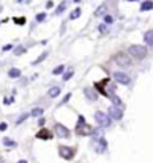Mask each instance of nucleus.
<instances>
[{
    "instance_id": "f257e3e1",
    "label": "nucleus",
    "mask_w": 153,
    "mask_h": 163,
    "mask_svg": "<svg viewBox=\"0 0 153 163\" xmlns=\"http://www.w3.org/2000/svg\"><path fill=\"white\" fill-rule=\"evenodd\" d=\"M128 51L136 59H143L148 54V50L145 49V46H141V45H132V46L128 49Z\"/></svg>"
},
{
    "instance_id": "f03ea898",
    "label": "nucleus",
    "mask_w": 153,
    "mask_h": 163,
    "mask_svg": "<svg viewBox=\"0 0 153 163\" xmlns=\"http://www.w3.org/2000/svg\"><path fill=\"white\" fill-rule=\"evenodd\" d=\"M94 119H95V121L99 124V127H103L106 128L110 125V123H112V120L109 119V116H107L106 113H103L102 111H97L95 112V115H94Z\"/></svg>"
},
{
    "instance_id": "7ed1b4c3",
    "label": "nucleus",
    "mask_w": 153,
    "mask_h": 163,
    "mask_svg": "<svg viewBox=\"0 0 153 163\" xmlns=\"http://www.w3.org/2000/svg\"><path fill=\"white\" fill-rule=\"evenodd\" d=\"M107 116H109V119L110 120H121L122 119V116H124V112L120 109V108H117V107H114V105H112V107H109V109H107Z\"/></svg>"
},
{
    "instance_id": "20e7f679",
    "label": "nucleus",
    "mask_w": 153,
    "mask_h": 163,
    "mask_svg": "<svg viewBox=\"0 0 153 163\" xmlns=\"http://www.w3.org/2000/svg\"><path fill=\"white\" fill-rule=\"evenodd\" d=\"M113 77H114V80H116L118 84H121V85H129V84H130V77L128 76V74H125L124 71H116V73L113 74Z\"/></svg>"
},
{
    "instance_id": "39448f33",
    "label": "nucleus",
    "mask_w": 153,
    "mask_h": 163,
    "mask_svg": "<svg viewBox=\"0 0 153 163\" xmlns=\"http://www.w3.org/2000/svg\"><path fill=\"white\" fill-rule=\"evenodd\" d=\"M55 133L59 136V138H69L70 136V131L69 128H66L63 124H55Z\"/></svg>"
},
{
    "instance_id": "423d86ee",
    "label": "nucleus",
    "mask_w": 153,
    "mask_h": 163,
    "mask_svg": "<svg viewBox=\"0 0 153 163\" xmlns=\"http://www.w3.org/2000/svg\"><path fill=\"white\" fill-rule=\"evenodd\" d=\"M130 58L128 55H125V54H120V55L116 57V63H117L118 66H121V67H126L130 65Z\"/></svg>"
},
{
    "instance_id": "0eeeda50",
    "label": "nucleus",
    "mask_w": 153,
    "mask_h": 163,
    "mask_svg": "<svg viewBox=\"0 0 153 163\" xmlns=\"http://www.w3.org/2000/svg\"><path fill=\"white\" fill-rule=\"evenodd\" d=\"M59 155H61L63 159H71L73 158V150L67 146H61L59 147Z\"/></svg>"
},
{
    "instance_id": "6e6552de",
    "label": "nucleus",
    "mask_w": 153,
    "mask_h": 163,
    "mask_svg": "<svg viewBox=\"0 0 153 163\" xmlns=\"http://www.w3.org/2000/svg\"><path fill=\"white\" fill-rule=\"evenodd\" d=\"M107 148V142L105 138H101L97 140V147H95V151H97L98 154H103L105 151H106Z\"/></svg>"
},
{
    "instance_id": "1a4fd4ad",
    "label": "nucleus",
    "mask_w": 153,
    "mask_h": 163,
    "mask_svg": "<svg viewBox=\"0 0 153 163\" xmlns=\"http://www.w3.org/2000/svg\"><path fill=\"white\" fill-rule=\"evenodd\" d=\"M76 132H78V135H82V136H89V135H92L93 129L89 124H85V125H82V127L76 128Z\"/></svg>"
},
{
    "instance_id": "9d476101",
    "label": "nucleus",
    "mask_w": 153,
    "mask_h": 163,
    "mask_svg": "<svg viewBox=\"0 0 153 163\" xmlns=\"http://www.w3.org/2000/svg\"><path fill=\"white\" fill-rule=\"evenodd\" d=\"M85 96L89 98V100H92V101H97L98 100V93L94 90V89H92V88H85Z\"/></svg>"
},
{
    "instance_id": "9b49d317",
    "label": "nucleus",
    "mask_w": 153,
    "mask_h": 163,
    "mask_svg": "<svg viewBox=\"0 0 153 163\" xmlns=\"http://www.w3.org/2000/svg\"><path fill=\"white\" fill-rule=\"evenodd\" d=\"M144 41L148 46H153V30H149L144 34Z\"/></svg>"
},
{
    "instance_id": "f8f14e48",
    "label": "nucleus",
    "mask_w": 153,
    "mask_h": 163,
    "mask_svg": "<svg viewBox=\"0 0 153 163\" xmlns=\"http://www.w3.org/2000/svg\"><path fill=\"white\" fill-rule=\"evenodd\" d=\"M61 94V88L59 86H52L48 89V96L51 97V98H55V97H58Z\"/></svg>"
},
{
    "instance_id": "ddd939ff",
    "label": "nucleus",
    "mask_w": 153,
    "mask_h": 163,
    "mask_svg": "<svg viewBox=\"0 0 153 163\" xmlns=\"http://www.w3.org/2000/svg\"><path fill=\"white\" fill-rule=\"evenodd\" d=\"M36 138L38 139H51V133L48 129H42L36 133Z\"/></svg>"
},
{
    "instance_id": "4468645a",
    "label": "nucleus",
    "mask_w": 153,
    "mask_h": 163,
    "mask_svg": "<svg viewBox=\"0 0 153 163\" xmlns=\"http://www.w3.org/2000/svg\"><path fill=\"white\" fill-rule=\"evenodd\" d=\"M102 135H103V131H102V128H101V127L97 128V129H93L92 136H93V139H94V140H98V139L103 138Z\"/></svg>"
},
{
    "instance_id": "2eb2a0df",
    "label": "nucleus",
    "mask_w": 153,
    "mask_h": 163,
    "mask_svg": "<svg viewBox=\"0 0 153 163\" xmlns=\"http://www.w3.org/2000/svg\"><path fill=\"white\" fill-rule=\"evenodd\" d=\"M140 10L143 11H150L153 10V1H143L141 3V7H140Z\"/></svg>"
},
{
    "instance_id": "dca6fc26",
    "label": "nucleus",
    "mask_w": 153,
    "mask_h": 163,
    "mask_svg": "<svg viewBox=\"0 0 153 163\" xmlns=\"http://www.w3.org/2000/svg\"><path fill=\"white\" fill-rule=\"evenodd\" d=\"M107 10V7L106 4H101L99 7H98L97 10H95V12H94V15L95 16H102V15H105V12H106Z\"/></svg>"
},
{
    "instance_id": "f3484780",
    "label": "nucleus",
    "mask_w": 153,
    "mask_h": 163,
    "mask_svg": "<svg viewBox=\"0 0 153 163\" xmlns=\"http://www.w3.org/2000/svg\"><path fill=\"white\" fill-rule=\"evenodd\" d=\"M22 71L19 70V69H16V67H12L10 71H8V76L11 77V78H18V77H20Z\"/></svg>"
},
{
    "instance_id": "a211bd4d",
    "label": "nucleus",
    "mask_w": 153,
    "mask_h": 163,
    "mask_svg": "<svg viewBox=\"0 0 153 163\" xmlns=\"http://www.w3.org/2000/svg\"><path fill=\"white\" fill-rule=\"evenodd\" d=\"M81 8H79V7H76L75 10L73 11L71 14H70V19H71V20H74V19H78V18H79V16H81Z\"/></svg>"
},
{
    "instance_id": "6ab92c4d",
    "label": "nucleus",
    "mask_w": 153,
    "mask_h": 163,
    "mask_svg": "<svg viewBox=\"0 0 153 163\" xmlns=\"http://www.w3.org/2000/svg\"><path fill=\"white\" fill-rule=\"evenodd\" d=\"M48 55V53H47V51H44V53H42L41 55L38 57V58H36L35 61L32 62V65H38V63H41V62H43L44 61V58H46V57Z\"/></svg>"
},
{
    "instance_id": "aec40b11",
    "label": "nucleus",
    "mask_w": 153,
    "mask_h": 163,
    "mask_svg": "<svg viewBox=\"0 0 153 163\" xmlns=\"http://www.w3.org/2000/svg\"><path fill=\"white\" fill-rule=\"evenodd\" d=\"M112 101H113V104H114V107H121L122 105V101H121V98L118 96H116V94H113L112 96Z\"/></svg>"
},
{
    "instance_id": "412c9836",
    "label": "nucleus",
    "mask_w": 153,
    "mask_h": 163,
    "mask_svg": "<svg viewBox=\"0 0 153 163\" xmlns=\"http://www.w3.org/2000/svg\"><path fill=\"white\" fill-rule=\"evenodd\" d=\"M43 115V108H34L32 111H31V116H42Z\"/></svg>"
},
{
    "instance_id": "4be33fe9",
    "label": "nucleus",
    "mask_w": 153,
    "mask_h": 163,
    "mask_svg": "<svg viewBox=\"0 0 153 163\" xmlns=\"http://www.w3.org/2000/svg\"><path fill=\"white\" fill-rule=\"evenodd\" d=\"M3 144L7 146V147H15V146H16V143L14 142V140H11L10 138H4V139H3Z\"/></svg>"
},
{
    "instance_id": "5701e85b",
    "label": "nucleus",
    "mask_w": 153,
    "mask_h": 163,
    "mask_svg": "<svg viewBox=\"0 0 153 163\" xmlns=\"http://www.w3.org/2000/svg\"><path fill=\"white\" fill-rule=\"evenodd\" d=\"M65 10H66V3L63 1V3H61V4L58 5V8L55 10V15H61V14H62V12H63Z\"/></svg>"
},
{
    "instance_id": "b1692460",
    "label": "nucleus",
    "mask_w": 153,
    "mask_h": 163,
    "mask_svg": "<svg viewBox=\"0 0 153 163\" xmlns=\"http://www.w3.org/2000/svg\"><path fill=\"white\" fill-rule=\"evenodd\" d=\"M65 70V65H59V66H56L54 70H52V74L54 76H58V74H62Z\"/></svg>"
},
{
    "instance_id": "393cba45",
    "label": "nucleus",
    "mask_w": 153,
    "mask_h": 163,
    "mask_svg": "<svg viewBox=\"0 0 153 163\" xmlns=\"http://www.w3.org/2000/svg\"><path fill=\"white\" fill-rule=\"evenodd\" d=\"M28 116H30V113H23V115H22V116L19 117L18 120H16V125H19V124H22L24 120H27V119H28Z\"/></svg>"
},
{
    "instance_id": "a878e982",
    "label": "nucleus",
    "mask_w": 153,
    "mask_h": 163,
    "mask_svg": "<svg viewBox=\"0 0 153 163\" xmlns=\"http://www.w3.org/2000/svg\"><path fill=\"white\" fill-rule=\"evenodd\" d=\"M14 53H15V55H20V54L26 53V49L23 46H18L15 50H14Z\"/></svg>"
},
{
    "instance_id": "bb28decb",
    "label": "nucleus",
    "mask_w": 153,
    "mask_h": 163,
    "mask_svg": "<svg viewBox=\"0 0 153 163\" xmlns=\"http://www.w3.org/2000/svg\"><path fill=\"white\" fill-rule=\"evenodd\" d=\"M86 123H85V117L82 116V115H79L78 116V124H76V128L78 127H82V125H85Z\"/></svg>"
},
{
    "instance_id": "cd10ccee",
    "label": "nucleus",
    "mask_w": 153,
    "mask_h": 163,
    "mask_svg": "<svg viewBox=\"0 0 153 163\" xmlns=\"http://www.w3.org/2000/svg\"><path fill=\"white\" fill-rule=\"evenodd\" d=\"M46 14H44V12H41V14H38V15H36V22H39V23H41V22H43L44 20V19H46Z\"/></svg>"
},
{
    "instance_id": "c85d7f7f",
    "label": "nucleus",
    "mask_w": 153,
    "mask_h": 163,
    "mask_svg": "<svg viewBox=\"0 0 153 163\" xmlns=\"http://www.w3.org/2000/svg\"><path fill=\"white\" fill-rule=\"evenodd\" d=\"M71 96H73L71 93H67L66 96L63 97V100H62V101H61V102H59V105H63V104H66V102H67V101H69V100H70V98H71Z\"/></svg>"
},
{
    "instance_id": "c756f323",
    "label": "nucleus",
    "mask_w": 153,
    "mask_h": 163,
    "mask_svg": "<svg viewBox=\"0 0 153 163\" xmlns=\"http://www.w3.org/2000/svg\"><path fill=\"white\" fill-rule=\"evenodd\" d=\"M73 76H74V71H67V73H65V74H63V81L70 80Z\"/></svg>"
},
{
    "instance_id": "7c9ffc66",
    "label": "nucleus",
    "mask_w": 153,
    "mask_h": 163,
    "mask_svg": "<svg viewBox=\"0 0 153 163\" xmlns=\"http://www.w3.org/2000/svg\"><path fill=\"white\" fill-rule=\"evenodd\" d=\"M98 30H99V32H102V34H106V32H107L106 24H99V26H98Z\"/></svg>"
},
{
    "instance_id": "2f4dec72",
    "label": "nucleus",
    "mask_w": 153,
    "mask_h": 163,
    "mask_svg": "<svg viewBox=\"0 0 153 163\" xmlns=\"http://www.w3.org/2000/svg\"><path fill=\"white\" fill-rule=\"evenodd\" d=\"M105 23H113V16L112 15H105Z\"/></svg>"
},
{
    "instance_id": "473e14b6",
    "label": "nucleus",
    "mask_w": 153,
    "mask_h": 163,
    "mask_svg": "<svg viewBox=\"0 0 153 163\" xmlns=\"http://www.w3.org/2000/svg\"><path fill=\"white\" fill-rule=\"evenodd\" d=\"M7 128H8V125H7V123H0V131H1V132H3V131H5V129H7Z\"/></svg>"
},
{
    "instance_id": "72a5a7b5",
    "label": "nucleus",
    "mask_w": 153,
    "mask_h": 163,
    "mask_svg": "<svg viewBox=\"0 0 153 163\" xmlns=\"http://www.w3.org/2000/svg\"><path fill=\"white\" fill-rule=\"evenodd\" d=\"M14 22L18 23V24H23V23L26 22V19H24V18H22V19H16V18H14Z\"/></svg>"
},
{
    "instance_id": "f704fd0d",
    "label": "nucleus",
    "mask_w": 153,
    "mask_h": 163,
    "mask_svg": "<svg viewBox=\"0 0 153 163\" xmlns=\"http://www.w3.org/2000/svg\"><path fill=\"white\" fill-rule=\"evenodd\" d=\"M11 49H14L12 45H5V46L3 47V51H8V50H11Z\"/></svg>"
},
{
    "instance_id": "c9c22d12",
    "label": "nucleus",
    "mask_w": 153,
    "mask_h": 163,
    "mask_svg": "<svg viewBox=\"0 0 153 163\" xmlns=\"http://www.w3.org/2000/svg\"><path fill=\"white\" fill-rule=\"evenodd\" d=\"M52 5H54L52 1H47V3H46V8H52Z\"/></svg>"
},
{
    "instance_id": "e433bc0d",
    "label": "nucleus",
    "mask_w": 153,
    "mask_h": 163,
    "mask_svg": "<svg viewBox=\"0 0 153 163\" xmlns=\"http://www.w3.org/2000/svg\"><path fill=\"white\" fill-rule=\"evenodd\" d=\"M43 124H44V119H41L39 120V125H43Z\"/></svg>"
},
{
    "instance_id": "4c0bfd02",
    "label": "nucleus",
    "mask_w": 153,
    "mask_h": 163,
    "mask_svg": "<svg viewBox=\"0 0 153 163\" xmlns=\"http://www.w3.org/2000/svg\"><path fill=\"white\" fill-rule=\"evenodd\" d=\"M18 163H28V162H27V160H24V159H22V160H19Z\"/></svg>"
},
{
    "instance_id": "58836bf2",
    "label": "nucleus",
    "mask_w": 153,
    "mask_h": 163,
    "mask_svg": "<svg viewBox=\"0 0 153 163\" xmlns=\"http://www.w3.org/2000/svg\"><path fill=\"white\" fill-rule=\"evenodd\" d=\"M0 11H1V8H0Z\"/></svg>"
}]
</instances>
